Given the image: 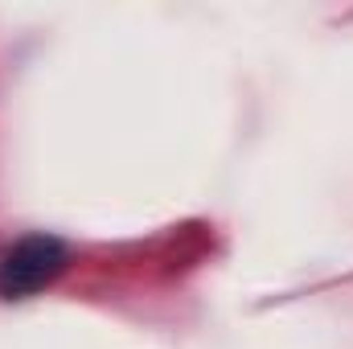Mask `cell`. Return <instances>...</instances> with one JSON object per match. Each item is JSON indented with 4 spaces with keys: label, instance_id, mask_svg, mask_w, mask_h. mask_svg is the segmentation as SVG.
<instances>
[{
    "label": "cell",
    "instance_id": "6da1fadb",
    "mask_svg": "<svg viewBox=\"0 0 353 349\" xmlns=\"http://www.w3.org/2000/svg\"><path fill=\"white\" fill-rule=\"evenodd\" d=\"M66 271V247L54 235H33L21 239L4 259H0V296L4 300H21L41 292L46 283H54Z\"/></svg>",
    "mask_w": 353,
    "mask_h": 349
}]
</instances>
